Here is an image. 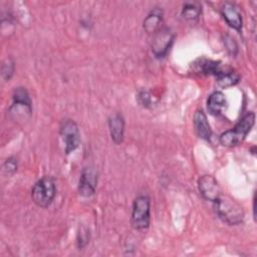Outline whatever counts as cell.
<instances>
[{"label": "cell", "instance_id": "cell-15", "mask_svg": "<svg viewBox=\"0 0 257 257\" xmlns=\"http://www.w3.org/2000/svg\"><path fill=\"white\" fill-rule=\"evenodd\" d=\"M240 76L232 70H224L217 76V83L220 87L226 88L235 85L239 82Z\"/></svg>", "mask_w": 257, "mask_h": 257}, {"label": "cell", "instance_id": "cell-19", "mask_svg": "<svg viewBox=\"0 0 257 257\" xmlns=\"http://www.w3.org/2000/svg\"><path fill=\"white\" fill-rule=\"evenodd\" d=\"M17 171V161L14 158H9L3 164V172L5 175L12 176Z\"/></svg>", "mask_w": 257, "mask_h": 257}, {"label": "cell", "instance_id": "cell-11", "mask_svg": "<svg viewBox=\"0 0 257 257\" xmlns=\"http://www.w3.org/2000/svg\"><path fill=\"white\" fill-rule=\"evenodd\" d=\"M108 127L111 140L114 144L118 145L123 140L124 132V120L120 113L111 114L108 118Z\"/></svg>", "mask_w": 257, "mask_h": 257}, {"label": "cell", "instance_id": "cell-12", "mask_svg": "<svg viewBox=\"0 0 257 257\" xmlns=\"http://www.w3.org/2000/svg\"><path fill=\"white\" fill-rule=\"evenodd\" d=\"M194 126L196 130L197 135L206 141H209L212 136V131L210 127V124L208 122L207 116L205 112L201 110H197L194 115Z\"/></svg>", "mask_w": 257, "mask_h": 257}, {"label": "cell", "instance_id": "cell-16", "mask_svg": "<svg viewBox=\"0 0 257 257\" xmlns=\"http://www.w3.org/2000/svg\"><path fill=\"white\" fill-rule=\"evenodd\" d=\"M201 14V6L196 2H187L182 9V16L188 20L195 22L199 19Z\"/></svg>", "mask_w": 257, "mask_h": 257}, {"label": "cell", "instance_id": "cell-18", "mask_svg": "<svg viewBox=\"0 0 257 257\" xmlns=\"http://www.w3.org/2000/svg\"><path fill=\"white\" fill-rule=\"evenodd\" d=\"M14 61L11 59V58H8L6 59L3 64H2V69H1V72H2V77L7 81L11 78V76L13 75L14 73Z\"/></svg>", "mask_w": 257, "mask_h": 257}, {"label": "cell", "instance_id": "cell-8", "mask_svg": "<svg viewBox=\"0 0 257 257\" xmlns=\"http://www.w3.org/2000/svg\"><path fill=\"white\" fill-rule=\"evenodd\" d=\"M198 187L203 198L213 203L222 194L217 181L210 175H204L200 177L198 181Z\"/></svg>", "mask_w": 257, "mask_h": 257}, {"label": "cell", "instance_id": "cell-1", "mask_svg": "<svg viewBox=\"0 0 257 257\" xmlns=\"http://www.w3.org/2000/svg\"><path fill=\"white\" fill-rule=\"evenodd\" d=\"M214 208L219 218L228 225H239L243 221V209L227 195L221 194L214 202Z\"/></svg>", "mask_w": 257, "mask_h": 257}, {"label": "cell", "instance_id": "cell-7", "mask_svg": "<svg viewBox=\"0 0 257 257\" xmlns=\"http://www.w3.org/2000/svg\"><path fill=\"white\" fill-rule=\"evenodd\" d=\"M97 185V172L93 167H85L80 175L78 183L79 195L90 197L94 195Z\"/></svg>", "mask_w": 257, "mask_h": 257}, {"label": "cell", "instance_id": "cell-9", "mask_svg": "<svg viewBox=\"0 0 257 257\" xmlns=\"http://www.w3.org/2000/svg\"><path fill=\"white\" fill-rule=\"evenodd\" d=\"M221 14L230 27L238 32H241L243 21L241 13L236 4L232 2H225L221 7Z\"/></svg>", "mask_w": 257, "mask_h": 257}, {"label": "cell", "instance_id": "cell-17", "mask_svg": "<svg viewBox=\"0 0 257 257\" xmlns=\"http://www.w3.org/2000/svg\"><path fill=\"white\" fill-rule=\"evenodd\" d=\"M13 101L31 106V99L24 87H17L13 92Z\"/></svg>", "mask_w": 257, "mask_h": 257}, {"label": "cell", "instance_id": "cell-14", "mask_svg": "<svg viewBox=\"0 0 257 257\" xmlns=\"http://www.w3.org/2000/svg\"><path fill=\"white\" fill-rule=\"evenodd\" d=\"M226 105V98L222 91H214L212 94H210L207 106L211 114L213 115H219L223 108Z\"/></svg>", "mask_w": 257, "mask_h": 257}, {"label": "cell", "instance_id": "cell-4", "mask_svg": "<svg viewBox=\"0 0 257 257\" xmlns=\"http://www.w3.org/2000/svg\"><path fill=\"white\" fill-rule=\"evenodd\" d=\"M151 221V201L148 196H138L133 204L132 225L136 230L143 231L149 228Z\"/></svg>", "mask_w": 257, "mask_h": 257}, {"label": "cell", "instance_id": "cell-5", "mask_svg": "<svg viewBox=\"0 0 257 257\" xmlns=\"http://www.w3.org/2000/svg\"><path fill=\"white\" fill-rule=\"evenodd\" d=\"M175 39V33L169 27H161L153 34L152 51L158 58H163L169 52Z\"/></svg>", "mask_w": 257, "mask_h": 257}, {"label": "cell", "instance_id": "cell-21", "mask_svg": "<svg viewBox=\"0 0 257 257\" xmlns=\"http://www.w3.org/2000/svg\"><path fill=\"white\" fill-rule=\"evenodd\" d=\"M138 100L143 106L148 107L151 104V95L148 91H140L138 94Z\"/></svg>", "mask_w": 257, "mask_h": 257}, {"label": "cell", "instance_id": "cell-22", "mask_svg": "<svg viewBox=\"0 0 257 257\" xmlns=\"http://www.w3.org/2000/svg\"><path fill=\"white\" fill-rule=\"evenodd\" d=\"M89 239V234L87 233V231H85L84 233H78V237H77V246L79 248H82L88 241Z\"/></svg>", "mask_w": 257, "mask_h": 257}, {"label": "cell", "instance_id": "cell-2", "mask_svg": "<svg viewBox=\"0 0 257 257\" xmlns=\"http://www.w3.org/2000/svg\"><path fill=\"white\" fill-rule=\"evenodd\" d=\"M255 122V113L250 111L246 113L239 122L229 131H226L220 136V143L224 147L232 148L240 145L247 137Z\"/></svg>", "mask_w": 257, "mask_h": 257}, {"label": "cell", "instance_id": "cell-13", "mask_svg": "<svg viewBox=\"0 0 257 257\" xmlns=\"http://www.w3.org/2000/svg\"><path fill=\"white\" fill-rule=\"evenodd\" d=\"M163 10L155 7L144 20V29L149 34L156 33L162 26Z\"/></svg>", "mask_w": 257, "mask_h": 257}, {"label": "cell", "instance_id": "cell-20", "mask_svg": "<svg viewBox=\"0 0 257 257\" xmlns=\"http://www.w3.org/2000/svg\"><path fill=\"white\" fill-rule=\"evenodd\" d=\"M224 44H225V47L226 49L228 50V52L231 54V55H236L237 51H238V46H237V43L235 42L234 38H232L231 36L229 35H226L224 37Z\"/></svg>", "mask_w": 257, "mask_h": 257}, {"label": "cell", "instance_id": "cell-3", "mask_svg": "<svg viewBox=\"0 0 257 257\" xmlns=\"http://www.w3.org/2000/svg\"><path fill=\"white\" fill-rule=\"evenodd\" d=\"M55 195L56 188L54 180L48 176L38 180L31 190L32 201L41 208L48 207L54 200Z\"/></svg>", "mask_w": 257, "mask_h": 257}, {"label": "cell", "instance_id": "cell-10", "mask_svg": "<svg viewBox=\"0 0 257 257\" xmlns=\"http://www.w3.org/2000/svg\"><path fill=\"white\" fill-rule=\"evenodd\" d=\"M193 69L195 72L201 74H214L218 76L224 71L219 61H214L206 58H199L193 64Z\"/></svg>", "mask_w": 257, "mask_h": 257}, {"label": "cell", "instance_id": "cell-6", "mask_svg": "<svg viewBox=\"0 0 257 257\" xmlns=\"http://www.w3.org/2000/svg\"><path fill=\"white\" fill-rule=\"evenodd\" d=\"M60 137L64 144L65 154H70L80 144L79 130L77 124L72 119H65L61 123Z\"/></svg>", "mask_w": 257, "mask_h": 257}]
</instances>
